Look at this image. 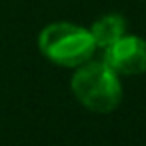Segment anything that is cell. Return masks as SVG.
<instances>
[{
    "label": "cell",
    "instance_id": "obj_1",
    "mask_svg": "<svg viewBox=\"0 0 146 146\" xmlns=\"http://www.w3.org/2000/svg\"><path fill=\"white\" fill-rule=\"evenodd\" d=\"M70 86L78 102L92 112H110L122 100L118 74L104 60L80 64L70 80Z\"/></svg>",
    "mask_w": 146,
    "mask_h": 146
},
{
    "label": "cell",
    "instance_id": "obj_2",
    "mask_svg": "<svg viewBox=\"0 0 146 146\" xmlns=\"http://www.w3.org/2000/svg\"><path fill=\"white\" fill-rule=\"evenodd\" d=\"M40 52L54 64L78 68L88 62L98 48L92 32L72 22H54L46 26L38 36Z\"/></svg>",
    "mask_w": 146,
    "mask_h": 146
},
{
    "label": "cell",
    "instance_id": "obj_3",
    "mask_svg": "<svg viewBox=\"0 0 146 146\" xmlns=\"http://www.w3.org/2000/svg\"><path fill=\"white\" fill-rule=\"evenodd\" d=\"M104 62L116 74H144L146 72V42L138 36H122L104 48Z\"/></svg>",
    "mask_w": 146,
    "mask_h": 146
},
{
    "label": "cell",
    "instance_id": "obj_4",
    "mask_svg": "<svg viewBox=\"0 0 146 146\" xmlns=\"http://www.w3.org/2000/svg\"><path fill=\"white\" fill-rule=\"evenodd\" d=\"M90 32H92V38H94L96 46L106 48L126 34V20L120 14H106L92 24Z\"/></svg>",
    "mask_w": 146,
    "mask_h": 146
}]
</instances>
